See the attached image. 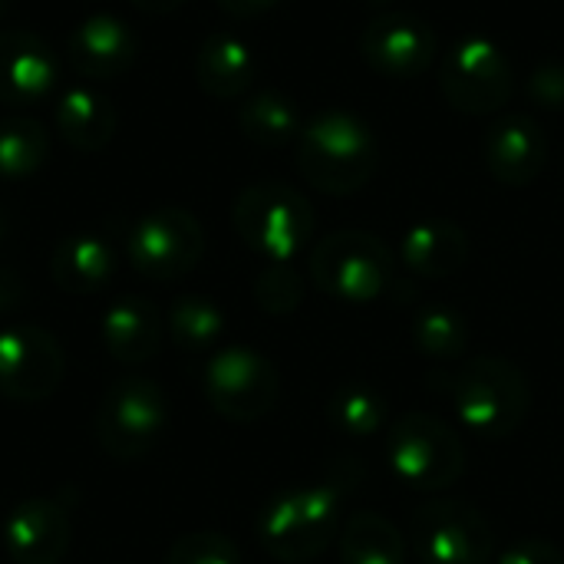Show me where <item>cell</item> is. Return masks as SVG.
I'll return each mask as SVG.
<instances>
[{"instance_id": "6da1fadb", "label": "cell", "mask_w": 564, "mask_h": 564, "mask_svg": "<svg viewBox=\"0 0 564 564\" xmlns=\"http://www.w3.org/2000/svg\"><path fill=\"white\" fill-rule=\"evenodd\" d=\"M297 169L324 195H354L380 169L377 135L360 116L327 109L301 129Z\"/></svg>"}, {"instance_id": "7a4b0ae2", "label": "cell", "mask_w": 564, "mask_h": 564, "mask_svg": "<svg viewBox=\"0 0 564 564\" xmlns=\"http://www.w3.org/2000/svg\"><path fill=\"white\" fill-rule=\"evenodd\" d=\"M446 380L456 416L473 436L506 440L522 430L532 406V387L512 360L473 357Z\"/></svg>"}, {"instance_id": "3957f363", "label": "cell", "mask_w": 564, "mask_h": 564, "mask_svg": "<svg viewBox=\"0 0 564 564\" xmlns=\"http://www.w3.org/2000/svg\"><path fill=\"white\" fill-rule=\"evenodd\" d=\"M337 522H340L337 482L288 489L264 506L258 519V542L278 562H314L334 542Z\"/></svg>"}, {"instance_id": "277c9868", "label": "cell", "mask_w": 564, "mask_h": 564, "mask_svg": "<svg viewBox=\"0 0 564 564\" xmlns=\"http://www.w3.org/2000/svg\"><path fill=\"white\" fill-rule=\"evenodd\" d=\"M231 221L238 238L271 264H288L314 235L311 202L284 182L248 185L231 208Z\"/></svg>"}, {"instance_id": "5b68a950", "label": "cell", "mask_w": 564, "mask_h": 564, "mask_svg": "<svg viewBox=\"0 0 564 564\" xmlns=\"http://www.w3.org/2000/svg\"><path fill=\"white\" fill-rule=\"evenodd\" d=\"M387 459L400 482L420 492L449 489L463 476V443L436 413L413 410L400 416L387 436Z\"/></svg>"}, {"instance_id": "8992f818", "label": "cell", "mask_w": 564, "mask_h": 564, "mask_svg": "<svg viewBox=\"0 0 564 564\" xmlns=\"http://www.w3.org/2000/svg\"><path fill=\"white\" fill-rule=\"evenodd\" d=\"M314 284L344 304H370L393 281V254L370 231H334L311 254Z\"/></svg>"}, {"instance_id": "52a82bcc", "label": "cell", "mask_w": 564, "mask_h": 564, "mask_svg": "<svg viewBox=\"0 0 564 564\" xmlns=\"http://www.w3.org/2000/svg\"><path fill=\"white\" fill-rule=\"evenodd\" d=\"M96 440L99 446L122 463L149 456L165 426H169V403L165 393L145 377L116 380L96 410Z\"/></svg>"}, {"instance_id": "ba28073f", "label": "cell", "mask_w": 564, "mask_h": 564, "mask_svg": "<svg viewBox=\"0 0 564 564\" xmlns=\"http://www.w3.org/2000/svg\"><path fill=\"white\" fill-rule=\"evenodd\" d=\"M410 545L420 564H489L496 535L476 506L459 499H433L413 512Z\"/></svg>"}, {"instance_id": "9c48e42d", "label": "cell", "mask_w": 564, "mask_h": 564, "mask_svg": "<svg viewBox=\"0 0 564 564\" xmlns=\"http://www.w3.org/2000/svg\"><path fill=\"white\" fill-rule=\"evenodd\" d=\"M512 63L489 36H466L440 63V89L446 102L466 116H492L512 96Z\"/></svg>"}, {"instance_id": "30bf717a", "label": "cell", "mask_w": 564, "mask_h": 564, "mask_svg": "<svg viewBox=\"0 0 564 564\" xmlns=\"http://www.w3.org/2000/svg\"><path fill=\"white\" fill-rule=\"evenodd\" d=\"M281 383L274 364L251 347H225L205 367V397L231 423H254L278 403Z\"/></svg>"}, {"instance_id": "8fae6325", "label": "cell", "mask_w": 564, "mask_h": 564, "mask_svg": "<svg viewBox=\"0 0 564 564\" xmlns=\"http://www.w3.org/2000/svg\"><path fill=\"white\" fill-rule=\"evenodd\" d=\"M126 251H129V264L142 278L175 281L202 261L205 231L195 215L182 208H159L135 221Z\"/></svg>"}, {"instance_id": "7c38bea8", "label": "cell", "mask_w": 564, "mask_h": 564, "mask_svg": "<svg viewBox=\"0 0 564 564\" xmlns=\"http://www.w3.org/2000/svg\"><path fill=\"white\" fill-rule=\"evenodd\" d=\"M63 347L36 324L0 330V397L13 403H43L63 383Z\"/></svg>"}, {"instance_id": "4fadbf2b", "label": "cell", "mask_w": 564, "mask_h": 564, "mask_svg": "<svg viewBox=\"0 0 564 564\" xmlns=\"http://www.w3.org/2000/svg\"><path fill=\"white\" fill-rule=\"evenodd\" d=\"M360 53L390 79H416L436 59V33L416 13H377L360 33Z\"/></svg>"}, {"instance_id": "5bb4252c", "label": "cell", "mask_w": 564, "mask_h": 564, "mask_svg": "<svg viewBox=\"0 0 564 564\" xmlns=\"http://www.w3.org/2000/svg\"><path fill=\"white\" fill-rule=\"evenodd\" d=\"M482 155L496 182L509 188H525L542 175L549 162V139L532 116L506 112L486 129Z\"/></svg>"}, {"instance_id": "9a60e30c", "label": "cell", "mask_w": 564, "mask_h": 564, "mask_svg": "<svg viewBox=\"0 0 564 564\" xmlns=\"http://www.w3.org/2000/svg\"><path fill=\"white\" fill-rule=\"evenodd\" d=\"M0 549L13 564H56L69 549V516L53 499L13 506L0 525Z\"/></svg>"}, {"instance_id": "2e32d148", "label": "cell", "mask_w": 564, "mask_h": 564, "mask_svg": "<svg viewBox=\"0 0 564 564\" xmlns=\"http://www.w3.org/2000/svg\"><path fill=\"white\" fill-rule=\"evenodd\" d=\"M56 83V59L50 46L30 30L0 33V102L40 106Z\"/></svg>"}, {"instance_id": "e0dca14e", "label": "cell", "mask_w": 564, "mask_h": 564, "mask_svg": "<svg viewBox=\"0 0 564 564\" xmlns=\"http://www.w3.org/2000/svg\"><path fill=\"white\" fill-rule=\"evenodd\" d=\"M69 59L86 79H116L135 59V33L119 17H86L69 33Z\"/></svg>"}, {"instance_id": "ac0fdd59", "label": "cell", "mask_w": 564, "mask_h": 564, "mask_svg": "<svg viewBox=\"0 0 564 564\" xmlns=\"http://www.w3.org/2000/svg\"><path fill=\"white\" fill-rule=\"evenodd\" d=\"M400 258L420 278H449L469 261V235L456 221L426 218L403 235Z\"/></svg>"}, {"instance_id": "d6986e66", "label": "cell", "mask_w": 564, "mask_h": 564, "mask_svg": "<svg viewBox=\"0 0 564 564\" xmlns=\"http://www.w3.org/2000/svg\"><path fill=\"white\" fill-rule=\"evenodd\" d=\"M102 344L119 364L139 367L152 360L162 344L159 311L145 297H119L102 314Z\"/></svg>"}, {"instance_id": "ffe728a7", "label": "cell", "mask_w": 564, "mask_h": 564, "mask_svg": "<svg viewBox=\"0 0 564 564\" xmlns=\"http://www.w3.org/2000/svg\"><path fill=\"white\" fill-rule=\"evenodd\" d=\"M56 132L76 152H99L116 132V109L96 86H73L53 109Z\"/></svg>"}, {"instance_id": "44dd1931", "label": "cell", "mask_w": 564, "mask_h": 564, "mask_svg": "<svg viewBox=\"0 0 564 564\" xmlns=\"http://www.w3.org/2000/svg\"><path fill=\"white\" fill-rule=\"evenodd\" d=\"M195 79L215 99H238L254 83V53L231 33H212L195 56Z\"/></svg>"}, {"instance_id": "7402d4cb", "label": "cell", "mask_w": 564, "mask_h": 564, "mask_svg": "<svg viewBox=\"0 0 564 564\" xmlns=\"http://www.w3.org/2000/svg\"><path fill=\"white\" fill-rule=\"evenodd\" d=\"M112 251L96 235H66L50 258V274L66 294H96L112 278Z\"/></svg>"}, {"instance_id": "603a6c76", "label": "cell", "mask_w": 564, "mask_h": 564, "mask_svg": "<svg viewBox=\"0 0 564 564\" xmlns=\"http://www.w3.org/2000/svg\"><path fill=\"white\" fill-rule=\"evenodd\" d=\"M340 562L406 564V539L390 519L377 512H357L340 529Z\"/></svg>"}, {"instance_id": "cb8c5ba5", "label": "cell", "mask_w": 564, "mask_h": 564, "mask_svg": "<svg viewBox=\"0 0 564 564\" xmlns=\"http://www.w3.org/2000/svg\"><path fill=\"white\" fill-rule=\"evenodd\" d=\"M238 126L254 145H264V149L288 145L304 129L301 109L294 106V99H288L278 89H264V93L248 96L238 109Z\"/></svg>"}, {"instance_id": "d4e9b609", "label": "cell", "mask_w": 564, "mask_h": 564, "mask_svg": "<svg viewBox=\"0 0 564 564\" xmlns=\"http://www.w3.org/2000/svg\"><path fill=\"white\" fill-rule=\"evenodd\" d=\"M327 420L337 433L344 436H354V440H364V436H373L383 430V420H387V400L377 387L370 383H344L330 393L327 400Z\"/></svg>"}, {"instance_id": "484cf974", "label": "cell", "mask_w": 564, "mask_h": 564, "mask_svg": "<svg viewBox=\"0 0 564 564\" xmlns=\"http://www.w3.org/2000/svg\"><path fill=\"white\" fill-rule=\"evenodd\" d=\"M169 334L175 347H182L185 354L215 350V344L225 334V314L208 297H198V294L178 297L169 311Z\"/></svg>"}, {"instance_id": "4316f807", "label": "cell", "mask_w": 564, "mask_h": 564, "mask_svg": "<svg viewBox=\"0 0 564 564\" xmlns=\"http://www.w3.org/2000/svg\"><path fill=\"white\" fill-rule=\"evenodd\" d=\"M413 344L423 357L433 360H459L469 350V327L456 307L426 304L413 317Z\"/></svg>"}, {"instance_id": "83f0119b", "label": "cell", "mask_w": 564, "mask_h": 564, "mask_svg": "<svg viewBox=\"0 0 564 564\" xmlns=\"http://www.w3.org/2000/svg\"><path fill=\"white\" fill-rule=\"evenodd\" d=\"M50 152V135L36 119H3L0 122V178L17 182L33 175Z\"/></svg>"}, {"instance_id": "f1b7e54d", "label": "cell", "mask_w": 564, "mask_h": 564, "mask_svg": "<svg viewBox=\"0 0 564 564\" xmlns=\"http://www.w3.org/2000/svg\"><path fill=\"white\" fill-rule=\"evenodd\" d=\"M165 564H241V555L221 532H192L169 549Z\"/></svg>"}, {"instance_id": "f546056e", "label": "cell", "mask_w": 564, "mask_h": 564, "mask_svg": "<svg viewBox=\"0 0 564 564\" xmlns=\"http://www.w3.org/2000/svg\"><path fill=\"white\" fill-rule=\"evenodd\" d=\"M254 297L258 304L268 311V314H291L301 297H304V288H301V278L294 274V268L288 264H271L258 281H254Z\"/></svg>"}, {"instance_id": "4dcf8cb0", "label": "cell", "mask_w": 564, "mask_h": 564, "mask_svg": "<svg viewBox=\"0 0 564 564\" xmlns=\"http://www.w3.org/2000/svg\"><path fill=\"white\" fill-rule=\"evenodd\" d=\"M529 96L542 106V109H552V112H562L564 109V63L552 59V63H542L532 69L529 76Z\"/></svg>"}, {"instance_id": "1f68e13d", "label": "cell", "mask_w": 564, "mask_h": 564, "mask_svg": "<svg viewBox=\"0 0 564 564\" xmlns=\"http://www.w3.org/2000/svg\"><path fill=\"white\" fill-rule=\"evenodd\" d=\"M496 564H564V555L545 539H522L509 545Z\"/></svg>"}, {"instance_id": "d6a6232c", "label": "cell", "mask_w": 564, "mask_h": 564, "mask_svg": "<svg viewBox=\"0 0 564 564\" xmlns=\"http://www.w3.org/2000/svg\"><path fill=\"white\" fill-rule=\"evenodd\" d=\"M23 297H26V284L17 278L13 268H3V264H0V314L20 307Z\"/></svg>"}, {"instance_id": "836d02e7", "label": "cell", "mask_w": 564, "mask_h": 564, "mask_svg": "<svg viewBox=\"0 0 564 564\" xmlns=\"http://www.w3.org/2000/svg\"><path fill=\"white\" fill-rule=\"evenodd\" d=\"M221 10H228L231 17H258L271 7H278L281 0H218Z\"/></svg>"}, {"instance_id": "e575fe53", "label": "cell", "mask_w": 564, "mask_h": 564, "mask_svg": "<svg viewBox=\"0 0 564 564\" xmlns=\"http://www.w3.org/2000/svg\"><path fill=\"white\" fill-rule=\"evenodd\" d=\"M142 13H172V10H178L185 0H132Z\"/></svg>"}, {"instance_id": "d590c367", "label": "cell", "mask_w": 564, "mask_h": 564, "mask_svg": "<svg viewBox=\"0 0 564 564\" xmlns=\"http://www.w3.org/2000/svg\"><path fill=\"white\" fill-rule=\"evenodd\" d=\"M3 235H7V218H3V212H0V241H3Z\"/></svg>"}, {"instance_id": "8d00e7d4", "label": "cell", "mask_w": 564, "mask_h": 564, "mask_svg": "<svg viewBox=\"0 0 564 564\" xmlns=\"http://www.w3.org/2000/svg\"><path fill=\"white\" fill-rule=\"evenodd\" d=\"M364 3H370V7H387V3H393V0H364Z\"/></svg>"}, {"instance_id": "74e56055", "label": "cell", "mask_w": 564, "mask_h": 564, "mask_svg": "<svg viewBox=\"0 0 564 564\" xmlns=\"http://www.w3.org/2000/svg\"><path fill=\"white\" fill-rule=\"evenodd\" d=\"M3 7H7V0H0V13H3Z\"/></svg>"}]
</instances>
